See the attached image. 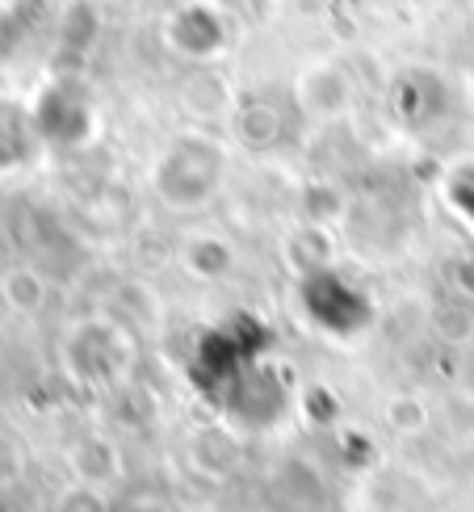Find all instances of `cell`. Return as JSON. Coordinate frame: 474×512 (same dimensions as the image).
I'll use <instances>...</instances> for the list:
<instances>
[{
  "instance_id": "obj_8",
  "label": "cell",
  "mask_w": 474,
  "mask_h": 512,
  "mask_svg": "<svg viewBox=\"0 0 474 512\" xmlns=\"http://www.w3.org/2000/svg\"><path fill=\"white\" fill-rule=\"evenodd\" d=\"M26 479V445L13 433H0V492H9Z\"/></svg>"
},
{
  "instance_id": "obj_2",
  "label": "cell",
  "mask_w": 474,
  "mask_h": 512,
  "mask_svg": "<svg viewBox=\"0 0 474 512\" xmlns=\"http://www.w3.org/2000/svg\"><path fill=\"white\" fill-rule=\"evenodd\" d=\"M294 97H298V110L311 122H336L353 105V76L332 59H315L298 72Z\"/></svg>"
},
{
  "instance_id": "obj_6",
  "label": "cell",
  "mask_w": 474,
  "mask_h": 512,
  "mask_svg": "<svg viewBox=\"0 0 474 512\" xmlns=\"http://www.w3.org/2000/svg\"><path fill=\"white\" fill-rule=\"evenodd\" d=\"M277 135H282V118L269 101H252L235 110V139L244 147H269L277 143Z\"/></svg>"
},
{
  "instance_id": "obj_1",
  "label": "cell",
  "mask_w": 474,
  "mask_h": 512,
  "mask_svg": "<svg viewBox=\"0 0 474 512\" xmlns=\"http://www.w3.org/2000/svg\"><path fill=\"white\" fill-rule=\"evenodd\" d=\"M231 147L210 135H177L152 164V189L168 210H202L223 189Z\"/></svg>"
},
{
  "instance_id": "obj_5",
  "label": "cell",
  "mask_w": 474,
  "mask_h": 512,
  "mask_svg": "<svg viewBox=\"0 0 474 512\" xmlns=\"http://www.w3.org/2000/svg\"><path fill=\"white\" fill-rule=\"evenodd\" d=\"M0 298H5V307L13 315H38L42 307H47L51 286H47V277H42L38 269L13 265L5 277H0Z\"/></svg>"
},
{
  "instance_id": "obj_11",
  "label": "cell",
  "mask_w": 474,
  "mask_h": 512,
  "mask_svg": "<svg viewBox=\"0 0 474 512\" xmlns=\"http://www.w3.org/2000/svg\"><path fill=\"white\" fill-rule=\"evenodd\" d=\"M131 512H168V508H164V504H156V500H139Z\"/></svg>"
},
{
  "instance_id": "obj_4",
  "label": "cell",
  "mask_w": 474,
  "mask_h": 512,
  "mask_svg": "<svg viewBox=\"0 0 474 512\" xmlns=\"http://www.w3.org/2000/svg\"><path fill=\"white\" fill-rule=\"evenodd\" d=\"M181 265L202 282H219L235 269V248L214 231H193L181 240Z\"/></svg>"
},
{
  "instance_id": "obj_10",
  "label": "cell",
  "mask_w": 474,
  "mask_h": 512,
  "mask_svg": "<svg viewBox=\"0 0 474 512\" xmlns=\"http://www.w3.org/2000/svg\"><path fill=\"white\" fill-rule=\"evenodd\" d=\"M449 286L474 303V256H458V261L449 265Z\"/></svg>"
},
{
  "instance_id": "obj_9",
  "label": "cell",
  "mask_w": 474,
  "mask_h": 512,
  "mask_svg": "<svg viewBox=\"0 0 474 512\" xmlns=\"http://www.w3.org/2000/svg\"><path fill=\"white\" fill-rule=\"evenodd\" d=\"M55 512H110V504H105V492H97V487H80V483H72L68 492L59 496Z\"/></svg>"
},
{
  "instance_id": "obj_3",
  "label": "cell",
  "mask_w": 474,
  "mask_h": 512,
  "mask_svg": "<svg viewBox=\"0 0 474 512\" xmlns=\"http://www.w3.org/2000/svg\"><path fill=\"white\" fill-rule=\"evenodd\" d=\"M68 466H72V479L80 487H97V492H110L114 483H122L126 475V458L118 450L114 437L105 433H84L68 445Z\"/></svg>"
},
{
  "instance_id": "obj_7",
  "label": "cell",
  "mask_w": 474,
  "mask_h": 512,
  "mask_svg": "<svg viewBox=\"0 0 474 512\" xmlns=\"http://www.w3.org/2000/svg\"><path fill=\"white\" fill-rule=\"evenodd\" d=\"M428 420H433V412H428V403L412 391H403V395H391L386 399V424H391L395 433L403 437H416L428 429Z\"/></svg>"
}]
</instances>
